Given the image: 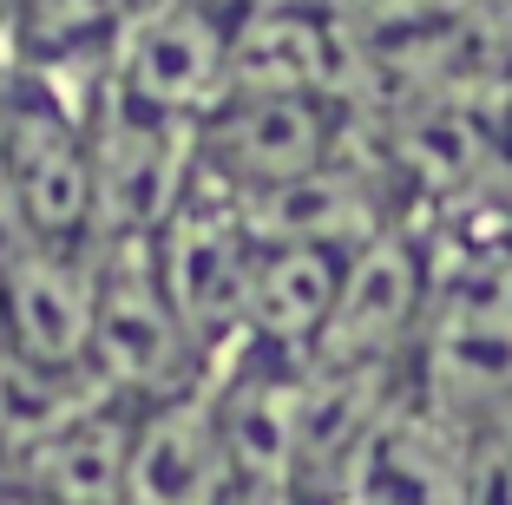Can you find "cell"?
<instances>
[{
	"instance_id": "6da1fadb",
	"label": "cell",
	"mask_w": 512,
	"mask_h": 505,
	"mask_svg": "<svg viewBox=\"0 0 512 505\" xmlns=\"http://www.w3.org/2000/svg\"><path fill=\"white\" fill-rule=\"evenodd\" d=\"M92 381L132 407H158L211 381V355L184 328L151 243H106L99 315H92Z\"/></svg>"
},
{
	"instance_id": "7a4b0ae2",
	"label": "cell",
	"mask_w": 512,
	"mask_h": 505,
	"mask_svg": "<svg viewBox=\"0 0 512 505\" xmlns=\"http://www.w3.org/2000/svg\"><path fill=\"white\" fill-rule=\"evenodd\" d=\"M92 184H99V243H151L197 184V125L158 119L106 86H86Z\"/></svg>"
},
{
	"instance_id": "3957f363",
	"label": "cell",
	"mask_w": 512,
	"mask_h": 505,
	"mask_svg": "<svg viewBox=\"0 0 512 505\" xmlns=\"http://www.w3.org/2000/svg\"><path fill=\"white\" fill-rule=\"evenodd\" d=\"M348 105L302 99V92H230L197 125V178L230 191L237 204L289 191L342 158Z\"/></svg>"
},
{
	"instance_id": "277c9868",
	"label": "cell",
	"mask_w": 512,
	"mask_h": 505,
	"mask_svg": "<svg viewBox=\"0 0 512 505\" xmlns=\"http://www.w3.org/2000/svg\"><path fill=\"white\" fill-rule=\"evenodd\" d=\"M230 0H158L119 27L106 53V86L158 119L204 125L230 99Z\"/></svg>"
},
{
	"instance_id": "5b68a950",
	"label": "cell",
	"mask_w": 512,
	"mask_h": 505,
	"mask_svg": "<svg viewBox=\"0 0 512 505\" xmlns=\"http://www.w3.org/2000/svg\"><path fill=\"white\" fill-rule=\"evenodd\" d=\"M434 302H440V283H434L427 237L407 230V223H388L375 243H362L348 256L329 335H322L309 368H407Z\"/></svg>"
},
{
	"instance_id": "8992f818",
	"label": "cell",
	"mask_w": 512,
	"mask_h": 505,
	"mask_svg": "<svg viewBox=\"0 0 512 505\" xmlns=\"http://www.w3.org/2000/svg\"><path fill=\"white\" fill-rule=\"evenodd\" d=\"M99 256L27 237L0 217V355L92 381V315H99Z\"/></svg>"
},
{
	"instance_id": "52a82bcc",
	"label": "cell",
	"mask_w": 512,
	"mask_h": 505,
	"mask_svg": "<svg viewBox=\"0 0 512 505\" xmlns=\"http://www.w3.org/2000/svg\"><path fill=\"white\" fill-rule=\"evenodd\" d=\"M407 381L427 407L460 427H493L512 414V296L480 289H440L421 328V348L407 361Z\"/></svg>"
},
{
	"instance_id": "ba28073f",
	"label": "cell",
	"mask_w": 512,
	"mask_h": 505,
	"mask_svg": "<svg viewBox=\"0 0 512 505\" xmlns=\"http://www.w3.org/2000/svg\"><path fill=\"white\" fill-rule=\"evenodd\" d=\"M467 446L473 433L427 407L407 381V394L388 407L348 473L342 505H467Z\"/></svg>"
},
{
	"instance_id": "9c48e42d",
	"label": "cell",
	"mask_w": 512,
	"mask_h": 505,
	"mask_svg": "<svg viewBox=\"0 0 512 505\" xmlns=\"http://www.w3.org/2000/svg\"><path fill=\"white\" fill-rule=\"evenodd\" d=\"M125 505H237V473H230L211 381L138 414Z\"/></svg>"
},
{
	"instance_id": "30bf717a",
	"label": "cell",
	"mask_w": 512,
	"mask_h": 505,
	"mask_svg": "<svg viewBox=\"0 0 512 505\" xmlns=\"http://www.w3.org/2000/svg\"><path fill=\"white\" fill-rule=\"evenodd\" d=\"M145 407L119 401V394H92L79 414L33 440L14 460L7 486L27 505H125V479H132V440Z\"/></svg>"
},
{
	"instance_id": "8fae6325",
	"label": "cell",
	"mask_w": 512,
	"mask_h": 505,
	"mask_svg": "<svg viewBox=\"0 0 512 505\" xmlns=\"http://www.w3.org/2000/svg\"><path fill=\"white\" fill-rule=\"evenodd\" d=\"M342 250L322 243H263L256 237V269H250V315H243V348L283 361H316L329 335L335 296H342Z\"/></svg>"
},
{
	"instance_id": "7c38bea8",
	"label": "cell",
	"mask_w": 512,
	"mask_h": 505,
	"mask_svg": "<svg viewBox=\"0 0 512 505\" xmlns=\"http://www.w3.org/2000/svg\"><path fill=\"white\" fill-rule=\"evenodd\" d=\"M237 14H335L342 0H230Z\"/></svg>"
},
{
	"instance_id": "4fadbf2b",
	"label": "cell",
	"mask_w": 512,
	"mask_h": 505,
	"mask_svg": "<svg viewBox=\"0 0 512 505\" xmlns=\"http://www.w3.org/2000/svg\"><path fill=\"white\" fill-rule=\"evenodd\" d=\"M499 158H506V178H512V112H506V132H499Z\"/></svg>"
}]
</instances>
